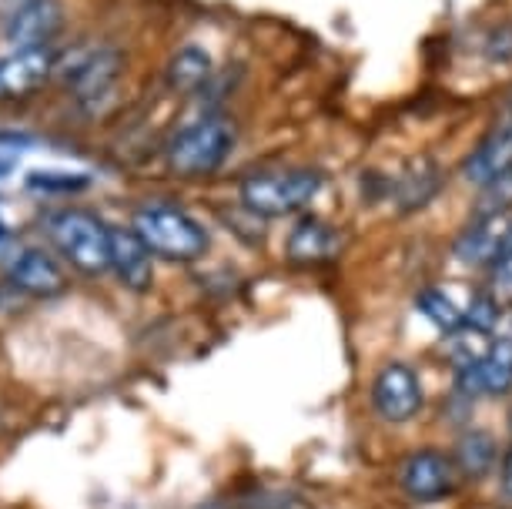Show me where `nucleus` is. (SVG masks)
I'll use <instances>...</instances> for the list:
<instances>
[{"label": "nucleus", "mask_w": 512, "mask_h": 509, "mask_svg": "<svg viewBox=\"0 0 512 509\" xmlns=\"http://www.w3.org/2000/svg\"><path fill=\"white\" fill-rule=\"evenodd\" d=\"M11 282L17 288H24V292L37 295V299H51V295H61L67 288L61 265L47 252H41V248H24V252L14 258Z\"/></svg>", "instance_id": "obj_12"}, {"label": "nucleus", "mask_w": 512, "mask_h": 509, "mask_svg": "<svg viewBox=\"0 0 512 509\" xmlns=\"http://www.w3.org/2000/svg\"><path fill=\"white\" fill-rule=\"evenodd\" d=\"M509 262H512V218H506V225H502L499 252H496V265H509Z\"/></svg>", "instance_id": "obj_22"}, {"label": "nucleus", "mask_w": 512, "mask_h": 509, "mask_svg": "<svg viewBox=\"0 0 512 509\" xmlns=\"http://www.w3.org/2000/svg\"><path fill=\"white\" fill-rule=\"evenodd\" d=\"M502 493L512 499V446L506 449V456H502Z\"/></svg>", "instance_id": "obj_23"}, {"label": "nucleus", "mask_w": 512, "mask_h": 509, "mask_svg": "<svg viewBox=\"0 0 512 509\" xmlns=\"http://www.w3.org/2000/svg\"><path fill=\"white\" fill-rule=\"evenodd\" d=\"M436 191H439V168L432 161H419V165L409 168L399 178V201L405 211L422 208Z\"/></svg>", "instance_id": "obj_19"}, {"label": "nucleus", "mask_w": 512, "mask_h": 509, "mask_svg": "<svg viewBox=\"0 0 512 509\" xmlns=\"http://www.w3.org/2000/svg\"><path fill=\"white\" fill-rule=\"evenodd\" d=\"M456 386L462 396H472V399L509 392L512 389V342L509 339L489 342L479 359H472L469 366H459Z\"/></svg>", "instance_id": "obj_7"}, {"label": "nucleus", "mask_w": 512, "mask_h": 509, "mask_svg": "<svg viewBox=\"0 0 512 509\" xmlns=\"http://www.w3.org/2000/svg\"><path fill=\"white\" fill-rule=\"evenodd\" d=\"M422 399V382L405 362H389L372 382V406L385 422H409L419 416Z\"/></svg>", "instance_id": "obj_6"}, {"label": "nucleus", "mask_w": 512, "mask_h": 509, "mask_svg": "<svg viewBox=\"0 0 512 509\" xmlns=\"http://www.w3.org/2000/svg\"><path fill=\"white\" fill-rule=\"evenodd\" d=\"M54 71V54L47 47H14L0 57V98H24L37 91Z\"/></svg>", "instance_id": "obj_10"}, {"label": "nucleus", "mask_w": 512, "mask_h": 509, "mask_svg": "<svg viewBox=\"0 0 512 509\" xmlns=\"http://www.w3.org/2000/svg\"><path fill=\"white\" fill-rule=\"evenodd\" d=\"M415 305H419V312L436 325L439 332L459 335L466 329V312L456 309V302H452L446 292H439V288H425L419 299H415Z\"/></svg>", "instance_id": "obj_18"}, {"label": "nucleus", "mask_w": 512, "mask_h": 509, "mask_svg": "<svg viewBox=\"0 0 512 509\" xmlns=\"http://www.w3.org/2000/svg\"><path fill=\"white\" fill-rule=\"evenodd\" d=\"M462 178L476 188H492L499 181L512 178V118L496 124L486 138H482L472 155L462 165Z\"/></svg>", "instance_id": "obj_8"}, {"label": "nucleus", "mask_w": 512, "mask_h": 509, "mask_svg": "<svg viewBox=\"0 0 512 509\" xmlns=\"http://www.w3.org/2000/svg\"><path fill=\"white\" fill-rule=\"evenodd\" d=\"M84 185H88V178L67 175V171H34L31 175V188H44V191H77Z\"/></svg>", "instance_id": "obj_21"}, {"label": "nucleus", "mask_w": 512, "mask_h": 509, "mask_svg": "<svg viewBox=\"0 0 512 509\" xmlns=\"http://www.w3.org/2000/svg\"><path fill=\"white\" fill-rule=\"evenodd\" d=\"M111 268L118 272L121 285L134 288V292H144V288L154 282L151 252H148V245L131 232V228L128 232L111 235Z\"/></svg>", "instance_id": "obj_14"}, {"label": "nucleus", "mask_w": 512, "mask_h": 509, "mask_svg": "<svg viewBox=\"0 0 512 509\" xmlns=\"http://www.w3.org/2000/svg\"><path fill=\"white\" fill-rule=\"evenodd\" d=\"M51 242L57 245L67 262L88 275H101L111 268V235L114 228H108L98 215L81 208H64L51 218Z\"/></svg>", "instance_id": "obj_2"}, {"label": "nucleus", "mask_w": 512, "mask_h": 509, "mask_svg": "<svg viewBox=\"0 0 512 509\" xmlns=\"http://www.w3.org/2000/svg\"><path fill=\"white\" fill-rule=\"evenodd\" d=\"M506 215H482V222L469 225L456 242V258L466 265H496L499 238Z\"/></svg>", "instance_id": "obj_15"}, {"label": "nucleus", "mask_w": 512, "mask_h": 509, "mask_svg": "<svg viewBox=\"0 0 512 509\" xmlns=\"http://www.w3.org/2000/svg\"><path fill=\"white\" fill-rule=\"evenodd\" d=\"M211 78V57L201 47H181L168 61V84L181 94H195Z\"/></svg>", "instance_id": "obj_16"}, {"label": "nucleus", "mask_w": 512, "mask_h": 509, "mask_svg": "<svg viewBox=\"0 0 512 509\" xmlns=\"http://www.w3.org/2000/svg\"><path fill=\"white\" fill-rule=\"evenodd\" d=\"M121 74V57L108 47H91V51H77L74 67L64 71V81L71 84L81 104H98L108 98L114 81Z\"/></svg>", "instance_id": "obj_9"}, {"label": "nucleus", "mask_w": 512, "mask_h": 509, "mask_svg": "<svg viewBox=\"0 0 512 509\" xmlns=\"http://www.w3.org/2000/svg\"><path fill=\"white\" fill-rule=\"evenodd\" d=\"M64 11L57 0H24L17 11L7 17L4 37L11 47H47V41L61 31Z\"/></svg>", "instance_id": "obj_11"}, {"label": "nucleus", "mask_w": 512, "mask_h": 509, "mask_svg": "<svg viewBox=\"0 0 512 509\" xmlns=\"http://www.w3.org/2000/svg\"><path fill=\"white\" fill-rule=\"evenodd\" d=\"M231 148H235V128L221 118H205L181 128L171 138L168 165L185 178H201L225 165Z\"/></svg>", "instance_id": "obj_4"}, {"label": "nucleus", "mask_w": 512, "mask_h": 509, "mask_svg": "<svg viewBox=\"0 0 512 509\" xmlns=\"http://www.w3.org/2000/svg\"><path fill=\"white\" fill-rule=\"evenodd\" d=\"M4 235H7V232H4V225H0V238H4Z\"/></svg>", "instance_id": "obj_24"}, {"label": "nucleus", "mask_w": 512, "mask_h": 509, "mask_svg": "<svg viewBox=\"0 0 512 509\" xmlns=\"http://www.w3.org/2000/svg\"><path fill=\"white\" fill-rule=\"evenodd\" d=\"M399 486L412 503H439L456 489V466L436 449H419L402 463Z\"/></svg>", "instance_id": "obj_5"}, {"label": "nucleus", "mask_w": 512, "mask_h": 509, "mask_svg": "<svg viewBox=\"0 0 512 509\" xmlns=\"http://www.w3.org/2000/svg\"><path fill=\"white\" fill-rule=\"evenodd\" d=\"M131 232L148 245L151 255H161L168 262H195L208 248L205 228L188 211L164 205V201H151V205L134 211Z\"/></svg>", "instance_id": "obj_1"}, {"label": "nucleus", "mask_w": 512, "mask_h": 509, "mask_svg": "<svg viewBox=\"0 0 512 509\" xmlns=\"http://www.w3.org/2000/svg\"><path fill=\"white\" fill-rule=\"evenodd\" d=\"M338 232L332 225H325L322 218H302L292 232H288V242H285V252H288V262L295 265H322V262H332L338 255Z\"/></svg>", "instance_id": "obj_13"}, {"label": "nucleus", "mask_w": 512, "mask_h": 509, "mask_svg": "<svg viewBox=\"0 0 512 509\" xmlns=\"http://www.w3.org/2000/svg\"><path fill=\"white\" fill-rule=\"evenodd\" d=\"M318 191H322V175L318 171H258L241 185V201L255 215L285 218L312 205Z\"/></svg>", "instance_id": "obj_3"}, {"label": "nucleus", "mask_w": 512, "mask_h": 509, "mask_svg": "<svg viewBox=\"0 0 512 509\" xmlns=\"http://www.w3.org/2000/svg\"><path fill=\"white\" fill-rule=\"evenodd\" d=\"M456 463L466 476L472 479H482L496 466V443H492L489 432H466L459 439V449H456Z\"/></svg>", "instance_id": "obj_17"}, {"label": "nucleus", "mask_w": 512, "mask_h": 509, "mask_svg": "<svg viewBox=\"0 0 512 509\" xmlns=\"http://www.w3.org/2000/svg\"><path fill=\"white\" fill-rule=\"evenodd\" d=\"M499 322V302L492 299V295H476L466 312V329L472 332H492V325Z\"/></svg>", "instance_id": "obj_20"}]
</instances>
